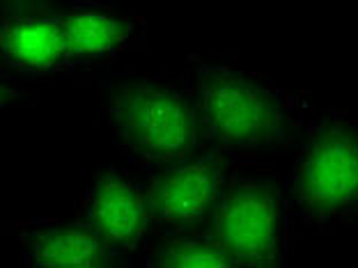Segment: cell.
<instances>
[{
  "instance_id": "7c38bea8",
  "label": "cell",
  "mask_w": 358,
  "mask_h": 268,
  "mask_svg": "<svg viewBox=\"0 0 358 268\" xmlns=\"http://www.w3.org/2000/svg\"><path fill=\"white\" fill-rule=\"evenodd\" d=\"M16 96H19V85L10 76L0 74V110H5Z\"/></svg>"
},
{
  "instance_id": "8fae6325",
  "label": "cell",
  "mask_w": 358,
  "mask_h": 268,
  "mask_svg": "<svg viewBox=\"0 0 358 268\" xmlns=\"http://www.w3.org/2000/svg\"><path fill=\"white\" fill-rule=\"evenodd\" d=\"M53 0H0V16L23 12H46Z\"/></svg>"
},
{
  "instance_id": "52a82bcc",
  "label": "cell",
  "mask_w": 358,
  "mask_h": 268,
  "mask_svg": "<svg viewBox=\"0 0 358 268\" xmlns=\"http://www.w3.org/2000/svg\"><path fill=\"white\" fill-rule=\"evenodd\" d=\"M0 58L10 67L32 76H48L69 69L58 14L23 12L0 16Z\"/></svg>"
},
{
  "instance_id": "3957f363",
  "label": "cell",
  "mask_w": 358,
  "mask_h": 268,
  "mask_svg": "<svg viewBox=\"0 0 358 268\" xmlns=\"http://www.w3.org/2000/svg\"><path fill=\"white\" fill-rule=\"evenodd\" d=\"M287 204L301 223H347L358 200V126L347 112H327L310 128L287 174Z\"/></svg>"
},
{
  "instance_id": "30bf717a",
  "label": "cell",
  "mask_w": 358,
  "mask_h": 268,
  "mask_svg": "<svg viewBox=\"0 0 358 268\" xmlns=\"http://www.w3.org/2000/svg\"><path fill=\"white\" fill-rule=\"evenodd\" d=\"M145 266L154 268H232L237 262L205 230L161 234L159 243L145 253Z\"/></svg>"
},
{
  "instance_id": "6da1fadb",
  "label": "cell",
  "mask_w": 358,
  "mask_h": 268,
  "mask_svg": "<svg viewBox=\"0 0 358 268\" xmlns=\"http://www.w3.org/2000/svg\"><path fill=\"white\" fill-rule=\"evenodd\" d=\"M202 140L234 156L282 142L296 124V101L257 71L202 64L189 80Z\"/></svg>"
},
{
  "instance_id": "5b68a950",
  "label": "cell",
  "mask_w": 358,
  "mask_h": 268,
  "mask_svg": "<svg viewBox=\"0 0 358 268\" xmlns=\"http://www.w3.org/2000/svg\"><path fill=\"white\" fill-rule=\"evenodd\" d=\"M280 198L273 179L237 172L211 209L205 232L237 266H273L280 253Z\"/></svg>"
},
{
  "instance_id": "ba28073f",
  "label": "cell",
  "mask_w": 358,
  "mask_h": 268,
  "mask_svg": "<svg viewBox=\"0 0 358 268\" xmlns=\"http://www.w3.org/2000/svg\"><path fill=\"white\" fill-rule=\"evenodd\" d=\"M23 264L32 268H108L120 264L110 248L80 221L35 223L21 237Z\"/></svg>"
},
{
  "instance_id": "9c48e42d",
  "label": "cell",
  "mask_w": 358,
  "mask_h": 268,
  "mask_svg": "<svg viewBox=\"0 0 358 268\" xmlns=\"http://www.w3.org/2000/svg\"><path fill=\"white\" fill-rule=\"evenodd\" d=\"M58 19L71 62L113 58L127 51L138 35L131 16L103 5H76Z\"/></svg>"
},
{
  "instance_id": "277c9868",
  "label": "cell",
  "mask_w": 358,
  "mask_h": 268,
  "mask_svg": "<svg viewBox=\"0 0 358 268\" xmlns=\"http://www.w3.org/2000/svg\"><path fill=\"white\" fill-rule=\"evenodd\" d=\"M237 161L234 154L205 142L191 156L154 170L145 181L152 230H205L211 209L237 174Z\"/></svg>"
},
{
  "instance_id": "7a4b0ae2",
  "label": "cell",
  "mask_w": 358,
  "mask_h": 268,
  "mask_svg": "<svg viewBox=\"0 0 358 268\" xmlns=\"http://www.w3.org/2000/svg\"><path fill=\"white\" fill-rule=\"evenodd\" d=\"M106 119L120 151L150 172L191 156L202 144L191 94L166 80L120 85Z\"/></svg>"
},
{
  "instance_id": "8992f818",
  "label": "cell",
  "mask_w": 358,
  "mask_h": 268,
  "mask_svg": "<svg viewBox=\"0 0 358 268\" xmlns=\"http://www.w3.org/2000/svg\"><path fill=\"white\" fill-rule=\"evenodd\" d=\"M78 221L99 237L120 259L143 253L152 234L145 181L129 170L106 168L90 181Z\"/></svg>"
}]
</instances>
